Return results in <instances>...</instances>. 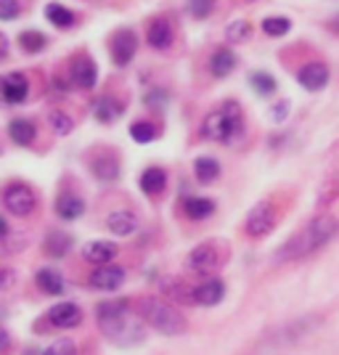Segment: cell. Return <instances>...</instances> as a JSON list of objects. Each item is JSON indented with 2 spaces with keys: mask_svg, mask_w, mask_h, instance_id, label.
<instances>
[{
  "mask_svg": "<svg viewBox=\"0 0 339 355\" xmlns=\"http://www.w3.org/2000/svg\"><path fill=\"white\" fill-rule=\"evenodd\" d=\"M339 234V220L334 215H318L289 239L284 247L279 250L276 260L279 263H292V260H305L313 252L324 250L326 244Z\"/></svg>",
  "mask_w": 339,
  "mask_h": 355,
  "instance_id": "obj_1",
  "label": "cell"
},
{
  "mask_svg": "<svg viewBox=\"0 0 339 355\" xmlns=\"http://www.w3.org/2000/svg\"><path fill=\"white\" fill-rule=\"evenodd\" d=\"M98 324H101L103 334L119 347H130L144 340V326L135 324L128 315V305L122 300H109V302L98 305Z\"/></svg>",
  "mask_w": 339,
  "mask_h": 355,
  "instance_id": "obj_2",
  "label": "cell"
},
{
  "mask_svg": "<svg viewBox=\"0 0 339 355\" xmlns=\"http://www.w3.org/2000/svg\"><path fill=\"white\" fill-rule=\"evenodd\" d=\"M138 311H141V318H144L151 329H157L159 334H164V337H177V334H183V331L189 329L186 318H183L173 305H167V302L157 300V297H144V300H138Z\"/></svg>",
  "mask_w": 339,
  "mask_h": 355,
  "instance_id": "obj_3",
  "label": "cell"
},
{
  "mask_svg": "<svg viewBox=\"0 0 339 355\" xmlns=\"http://www.w3.org/2000/svg\"><path fill=\"white\" fill-rule=\"evenodd\" d=\"M205 138L215 141V144H228L241 133V109L234 101H225L220 109H215L212 114H207L205 125H202Z\"/></svg>",
  "mask_w": 339,
  "mask_h": 355,
  "instance_id": "obj_4",
  "label": "cell"
},
{
  "mask_svg": "<svg viewBox=\"0 0 339 355\" xmlns=\"http://www.w3.org/2000/svg\"><path fill=\"white\" fill-rule=\"evenodd\" d=\"M276 220H279V209L270 199H263L257 202L254 207L250 209L247 215V223H244V234L252 239H266L273 228H276Z\"/></svg>",
  "mask_w": 339,
  "mask_h": 355,
  "instance_id": "obj_5",
  "label": "cell"
},
{
  "mask_svg": "<svg viewBox=\"0 0 339 355\" xmlns=\"http://www.w3.org/2000/svg\"><path fill=\"white\" fill-rule=\"evenodd\" d=\"M3 207L8 215H16V218H27L35 212L37 207V196L32 191L30 186H24V183H11V186H6V191H3Z\"/></svg>",
  "mask_w": 339,
  "mask_h": 355,
  "instance_id": "obj_6",
  "label": "cell"
},
{
  "mask_svg": "<svg viewBox=\"0 0 339 355\" xmlns=\"http://www.w3.org/2000/svg\"><path fill=\"white\" fill-rule=\"evenodd\" d=\"M225 260V254L218 250V244L207 241V244H199L196 250H191V254L186 257V270L191 273H199V276H209L212 270H218Z\"/></svg>",
  "mask_w": 339,
  "mask_h": 355,
  "instance_id": "obj_7",
  "label": "cell"
},
{
  "mask_svg": "<svg viewBox=\"0 0 339 355\" xmlns=\"http://www.w3.org/2000/svg\"><path fill=\"white\" fill-rule=\"evenodd\" d=\"M109 51H112V59L117 67H128L133 61L135 51H138V37H135L133 30H119L114 32L112 43H109Z\"/></svg>",
  "mask_w": 339,
  "mask_h": 355,
  "instance_id": "obj_8",
  "label": "cell"
},
{
  "mask_svg": "<svg viewBox=\"0 0 339 355\" xmlns=\"http://www.w3.org/2000/svg\"><path fill=\"white\" fill-rule=\"evenodd\" d=\"M125 284V268L119 266H98L90 273V286L98 292H117Z\"/></svg>",
  "mask_w": 339,
  "mask_h": 355,
  "instance_id": "obj_9",
  "label": "cell"
},
{
  "mask_svg": "<svg viewBox=\"0 0 339 355\" xmlns=\"http://www.w3.org/2000/svg\"><path fill=\"white\" fill-rule=\"evenodd\" d=\"M90 170H93V175L103 180V183H114L119 178V159L114 151H96L93 157H90Z\"/></svg>",
  "mask_w": 339,
  "mask_h": 355,
  "instance_id": "obj_10",
  "label": "cell"
},
{
  "mask_svg": "<svg viewBox=\"0 0 339 355\" xmlns=\"http://www.w3.org/2000/svg\"><path fill=\"white\" fill-rule=\"evenodd\" d=\"M339 199V159L331 162V167L326 170L324 180L318 186V196H315V207L329 209Z\"/></svg>",
  "mask_w": 339,
  "mask_h": 355,
  "instance_id": "obj_11",
  "label": "cell"
},
{
  "mask_svg": "<svg viewBox=\"0 0 339 355\" xmlns=\"http://www.w3.org/2000/svg\"><path fill=\"white\" fill-rule=\"evenodd\" d=\"M48 321L56 329H74V326L82 324V311L74 302H59L48 311Z\"/></svg>",
  "mask_w": 339,
  "mask_h": 355,
  "instance_id": "obj_12",
  "label": "cell"
},
{
  "mask_svg": "<svg viewBox=\"0 0 339 355\" xmlns=\"http://www.w3.org/2000/svg\"><path fill=\"white\" fill-rule=\"evenodd\" d=\"M30 93V80L21 72H11L3 77V98L6 104H21Z\"/></svg>",
  "mask_w": 339,
  "mask_h": 355,
  "instance_id": "obj_13",
  "label": "cell"
},
{
  "mask_svg": "<svg viewBox=\"0 0 339 355\" xmlns=\"http://www.w3.org/2000/svg\"><path fill=\"white\" fill-rule=\"evenodd\" d=\"M69 77H72V83L77 88L90 90L96 85V80H98V67H96V61L90 59V56H80V59H74Z\"/></svg>",
  "mask_w": 339,
  "mask_h": 355,
  "instance_id": "obj_14",
  "label": "cell"
},
{
  "mask_svg": "<svg viewBox=\"0 0 339 355\" xmlns=\"http://www.w3.org/2000/svg\"><path fill=\"white\" fill-rule=\"evenodd\" d=\"M106 228L112 234H117V236H130V234L138 231V215L130 212V209H114L106 218Z\"/></svg>",
  "mask_w": 339,
  "mask_h": 355,
  "instance_id": "obj_15",
  "label": "cell"
},
{
  "mask_svg": "<svg viewBox=\"0 0 339 355\" xmlns=\"http://www.w3.org/2000/svg\"><path fill=\"white\" fill-rule=\"evenodd\" d=\"M297 80H299V85L305 90H321V88H326V83H329V69H326V64L313 61V64H305V67L299 69Z\"/></svg>",
  "mask_w": 339,
  "mask_h": 355,
  "instance_id": "obj_16",
  "label": "cell"
},
{
  "mask_svg": "<svg viewBox=\"0 0 339 355\" xmlns=\"http://www.w3.org/2000/svg\"><path fill=\"white\" fill-rule=\"evenodd\" d=\"M223 297H225V284H223L220 279H207L205 284H199V286L193 289V302H199V305H205V308L218 305Z\"/></svg>",
  "mask_w": 339,
  "mask_h": 355,
  "instance_id": "obj_17",
  "label": "cell"
},
{
  "mask_svg": "<svg viewBox=\"0 0 339 355\" xmlns=\"http://www.w3.org/2000/svg\"><path fill=\"white\" fill-rule=\"evenodd\" d=\"M148 45L157 48V51H164V48L173 45V24L164 16H157L148 24Z\"/></svg>",
  "mask_w": 339,
  "mask_h": 355,
  "instance_id": "obj_18",
  "label": "cell"
},
{
  "mask_svg": "<svg viewBox=\"0 0 339 355\" xmlns=\"http://www.w3.org/2000/svg\"><path fill=\"white\" fill-rule=\"evenodd\" d=\"M82 257L93 266H109L117 257V247L112 241H90L82 250Z\"/></svg>",
  "mask_w": 339,
  "mask_h": 355,
  "instance_id": "obj_19",
  "label": "cell"
},
{
  "mask_svg": "<svg viewBox=\"0 0 339 355\" xmlns=\"http://www.w3.org/2000/svg\"><path fill=\"white\" fill-rule=\"evenodd\" d=\"M236 69V53L228 51V48H218L212 56H209V72L215 77H225Z\"/></svg>",
  "mask_w": 339,
  "mask_h": 355,
  "instance_id": "obj_20",
  "label": "cell"
},
{
  "mask_svg": "<svg viewBox=\"0 0 339 355\" xmlns=\"http://www.w3.org/2000/svg\"><path fill=\"white\" fill-rule=\"evenodd\" d=\"M35 122L32 119H21L16 117L8 122V135H11V141L19 144V146H30L32 141H35Z\"/></svg>",
  "mask_w": 339,
  "mask_h": 355,
  "instance_id": "obj_21",
  "label": "cell"
},
{
  "mask_svg": "<svg viewBox=\"0 0 339 355\" xmlns=\"http://www.w3.org/2000/svg\"><path fill=\"white\" fill-rule=\"evenodd\" d=\"M93 117L98 119V122H114V119L122 117V104H119L117 98H98L96 104H93Z\"/></svg>",
  "mask_w": 339,
  "mask_h": 355,
  "instance_id": "obj_22",
  "label": "cell"
},
{
  "mask_svg": "<svg viewBox=\"0 0 339 355\" xmlns=\"http://www.w3.org/2000/svg\"><path fill=\"white\" fill-rule=\"evenodd\" d=\"M56 212H59V218H64V220H77L85 212V202L80 196H74V193H64L59 202H56Z\"/></svg>",
  "mask_w": 339,
  "mask_h": 355,
  "instance_id": "obj_23",
  "label": "cell"
},
{
  "mask_svg": "<svg viewBox=\"0 0 339 355\" xmlns=\"http://www.w3.org/2000/svg\"><path fill=\"white\" fill-rule=\"evenodd\" d=\"M164 186H167V173H164L162 167H148L146 173L141 175V189H144L148 196L162 193Z\"/></svg>",
  "mask_w": 339,
  "mask_h": 355,
  "instance_id": "obj_24",
  "label": "cell"
},
{
  "mask_svg": "<svg viewBox=\"0 0 339 355\" xmlns=\"http://www.w3.org/2000/svg\"><path fill=\"white\" fill-rule=\"evenodd\" d=\"M35 279H37V286L43 289L45 295H64V279H61L56 270H51V268H40Z\"/></svg>",
  "mask_w": 339,
  "mask_h": 355,
  "instance_id": "obj_25",
  "label": "cell"
},
{
  "mask_svg": "<svg viewBox=\"0 0 339 355\" xmlns=\"http://www.w3.org/2000/svg\"><path fill=\"white\" fill-rule=\"evenodd\" d=\"M69 250H72V236L69 234H64V231L48 234V239H45V252L51 257H64Z\"/></svg>",
  "mask_w": 339,
  "mask_h": 355,
  "instance_id": "obj_26",
  "label": "cell"
},
{
  "mask_svg": "<svg viewBox=\"0 0 339 355\" xmlns=\"http://www.w3.org/2000/svg\"><path fill=\"white\" fill-rule=\"evenodd\" d=\"M193 173H196L199 183H212L215 178L220 175V164H218V159H212V157H199L193 162Z\"/></svg>",
  "mask_w": 339,
  "mask_h": 355,
  "instance_id": "obj_27",
  "label": "cell"
},
{
  "mask_svg": "<svg viewBox=\"0 0 339 355\" xmlns=\"http://www.w3.org/2000/svg\"><path fill=\"white\" fill-rule=\"evenodd\" d=\"M183 209H186V215H189L191 220H205V218L212 215L215 205H212L209 199H205V196H191V199H186Z\"/></svg>",
  "mask_w": 339,
  "mask_h": 355,
  "instance_id": "obj_28",
  "label": "cell"
},
{
  "mask_svg": "<svg viewBox=\"0 0 339 355\" xmlns=\"http://www.w3.org/2000/svg\"><path fill=\"white\" fill-rule=\"evenodd\" d=\"M45 16H48V21L53 24V27H72L74 24V14L69 8H64L61 3H48V8H45Z\"/></svg>",
  "mask_w": 339,
  "mask_h": 355,
  "instance_id": "obj_29",
  "label": "cell"
},
{
  "mask_svg": "<svg viewBox=\"0 0 339 355\" xmlns=\"http://www.w3.org/2000/svg\"><path fill=\"white\" fill-rule=\"evenodd\" d=\"M289 30H292V21L286 16H268L263 21V32L268 37H284Z\"/></svg>",
  "mask_w": 339,
  "mask_h": 355,
  "instance_id": "obj_30",
  "label": "cell"
},
{
  "mask_svg": "<svg viewBox=\"0 0 339 355\" xmlns=\"http://www.w3.org/2000/svg\"><path fill=\"white\" fill-rule=\"evenodd\" d=\"M48 122H51V128H53V133L56 135H69L74 128L72 117H69L67 112H61V109H53V112L48 114Z\"/></svg>",
  "mask_w": 339,
  "mask_h": 355,
  "instance_id": "obj_31",
  "label": "cell"
},
{
  "mask_svg": "<svg viewBox=\"0 0 339 355\" xmlns=\"http://www.w3.org/2000/svg\"><path fill=\"white\" fill-rule=\"evenodd\" d=\"M19 45H21L27 53H37V51H43L45 45H48V40H45L43 32L30 30V32H21V35H19Z\"/></svg>",
  "mask_w": 339,
  "mask_h": 355,
  "instance_id": "obj_32",
  "label": "cell"
},
{
  "mask_svg": "<svg viewBox=\"0 0 339 355\" xmlns=\"http://www.w3.org/2000/svg\"><path fill=\"white\" fill-rule=\"evenodd\" d=\"M130 135H133L138 144H148V141H154L159 130L151 125V122H133V128H130Z\"/></svg>",
  "mask_w": 339,
  "mask_h": 355,
  "instance_id": "obj_33",
  "label": "cell"
},
{
  "mask_svg": "<svg viewBox=\"0 0 339 355\" xmlns=\"http://www.w3.org/2000/svg\"><path fill=\"white\" fill-rule=\"evenodd\" d=\"M250 35H252V27L247 21H234V24H228V30H225V40H228V43H244Z\"/></svg>",
  "mask_w": 339,
  "mask_h": 355,
  "instance_id": "obj_34",
  "label": "cell"
},
{
  "mask_svg": "<svg viewBox=\"0 0 339 355\" xmlns=\"http://www.w3.org/2000/svg\"><path fill=\"white\" fill-rule=\"evenodd\" d=\"M250 80H252V88L257 90V93H263V96H268V93L276 90V80H273L268 72H254Z\"/></svg>",
  "mask_w": 339,
  "mask_h": 355,
  "instance_id": "obj_35",
  "label": "cell"
},
{
  "mask_svg": "<svg viewBox=\"0 0 339 355\" xmlns=\"http://www.w3.org/2000/svg\"><path fill=\"white\" fill-rule=\"evenodd\" d=\"M40 355H77V347H74V342L69 337H64V340H56L51 347H45Z\"/></svg>",
  "mask_w": 339,
  "mask_h": 355,
  "instance_id": "obj_36",
  "label": "cell"
},
{
  "mask_svg": "<svg viewBox=\"0 0 339 355\" xmlns=\"http://www.w3.org/2000/svg\"><path fill=\"white\" fill-rule=\"evenodd\" d=\"M212 8H215V0H189V11H191V16H196V19L209 16Z\"/></svg>",
  "mask_w": 339,
  "mask_h": 355,
  "instance_id": "obj_37",
  "label": "cell"
},
{
  "mask_svg": "<svg viewBox=\"0 0 339 355\" xmlns=\"http://www.w3.org/2000/svg\"><path fill=\"white\" fill-rule=\"evenodd\" d=\"M21 11V6H19V0H0V16L6 19V21H14L16 16Z\"/></svg>",
  "mask_w": 339,
  "mask_h": 355,
  "instance_id": "obj_38",
  "label": "cell"
},
{
  "mask_svg": "<svg viewBox=\"0 0 339 355\" xmlns=\"http://www.w3.org/2000/svg\"><path fill=\"white\" fill-rule=\"evenodd\" d=\"M11 282H14L11 268H3V292H8V289H11Z\"/></svg>",
  "mask_w": 339,
  "mask_h": 355,
  "instance_id": "obj_39",
  "label": "cell"
},
{
  "mask_svg": "<svg viewBox=\"0 0 339 355\" xmlns=\"http://www.w3.org/2000/svg\"><path fill=\"white\" fill-rule=\"evenodd\" d=\"M286 109H289V104H286V101H281L279 109L273 106V117H276V119H284V114H286Z\"/></svg>",
  "mask_w": 339,
  "mask_h": 355,
  "instance_id": "obj_40",
  "label": "cell"
},
{
  "mask_svg": "<svg viewBox=\"0 0 339 355\" xmlns=\"http://www.w3.org/2000/svg\"><path fill=\"white\" fill-rule=\"evenodd\" d=\"M329 27H331L334 32H339V16H334V19H331V24H329Z\"/></svg>",
  "mask_w": 339,
  "mask_h": 355,
  "instance_id": "obj_41",
  "label": "cell"
}]
</instances>
